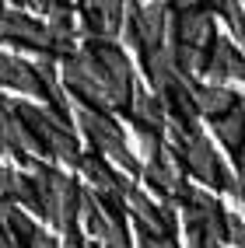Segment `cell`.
Returning a JSON list of instances; mask_svg holds the SVG:
<instances>
[{"label": "cell", "mask_w": 245, "mask_h": 248, "mask_svg": "<svg viewBox=\"0 0 245 248\" xmlns=\"http://www.w3.org/2000/svg\"><path fill=\"white\" fill-rule=\"evenodd\" d=\"M130 112H133V119L144 126V129H165V102H161L158 94H147V91H133L130 94Z\"/></svg>", "instance_id": "7a4b0ae2"}, {"label": "cell", "mask_w": 245, "mask_h": 248, "mask_svg": "<svg viewBox=\"0 0 245 248\" xmlns=\"http://www.w3.org/2000/svg\"><path fill=\"white\" fill-rule=\"evenodd\" d=\"M84 4H91V0H84Z\"/></svg>", "instance_id": "4fadbf2b"}, {"label": "cell", "mask_w": 245, "mask_h": 248, "mask_svg": "<svg viewBox=\"0 0 245 248\" xmlns=\"http://www.w3.org/2000/svg\"><path fill=\"white\" fill-rule=\"evenodd\" d=\"M193 105L196 112H203V115H214V119H221V115H228L238 102H235V94L228 91V88H214V84H203V88H193Z\"/></svg>", "instance_id": "3957f363"}, {"label": "cell", "mask_w": 245, "mask_h": 248, "mask_svg": "<svg viewBox=\"0 0 245 248\" xmlns=\"http://www.w3.org/2000/svg\"><path fill=\"white\" fill-rule=\"evenodd\" d=\"M28 248H56V241L49 238V234H35V238L28 241Z\"/></svg>", "instance_id": "30bf717a"}, {"label": "cell", "mask_w": 245, "mask_h": 248, "mask_svg": "<svg viewBox=\"0 0 245 248\" xmlns=\"http://www.w3.org/2000/svg\"><path fill=\"white\" fill-rule=\"evenodd\" d=\"M18 67H21V60L0 53V80H4V84H14V74H18Z\"/></svg>", "instance_id": "9c48e42d"}, {"label": "cell", "mask_w": 245, "mask_h": 248, "mask_svg": "<svg viewBox=\"0 0 245 248\" xmlns=\"http://www.w3.org/2000/svg\"><path fill=\"white\" fill-rule=\"evenodd\" d=\"M21 4H25V0H21Z\"/></svg>", "instance_id": "5bb4252c"}, {"label": "cell", "mask_w": 245, "mask_h": 248, "mask_svg": "<svg viewBox=\"0 0 245 248\" xmlns=\"http://www.w3.org/2000/svg\"><path fill=\"white\" fill-rule=\"evenodd\" d=\"M91 49H95V56H98V63H102V70L109 74L112 84H116L123 94H133V88H130V60L116 46H105V42H95Z\"/></svg>", "instance_id": "6da1fadb"}, {"label": "cell", "mask_w": 245, "mask_h": 248, "mask_svg": "<svg viewBox=\"0 0 245 248\" xmlns=\"http://www.w3.org/2000/svg\"><path fill=\"white\" fill-rule=\"evenodd\" d=\"M42 143L49 147V154H53V157H56L60 164H81L77 143H74V137L67 133V129H60V126L46 129V133H42Z\"/></svg>", "instance_id": "5b68a950"}, {"label": "cell", "mask_w": 245, "mask_h": 248, "mask_svg": "<svg viewBox=\"0 0 245 248\" xmlns=\"http://www.w3.org/2000/svg\"><path fill=\"white\" fill-rule=\"evenodd\" d=\"M14 151H21V154H28V157H42V151H46V143L32 133V129L18 119V126H14Z\"/></svg>", "instance_id": "ba28073f"}, {"label": "cell", "mask_w": 245, "mask_h": 248, "mask_svg": "<svg viewBox=\"0 0 245 248\" xmlns=\"http://www.w3.org/2000/svg\"><path fill=\"white\" fill-rule=\"evenodd\" d=\"M175 67L182 77H200L207 70V49H196V46H179L175 49Z\"/></svg>", "instance_id": "8992f818"}, {"label": "cell", "mask_w": 245, "mask_h": 248, "mask_svg": "<svg viewBox=\"0 0 245 248\" xmlns=\"http://www.w3.org/2000/svg\"><path fill=\"white\" fill-rule=\"evenodd\" d=\"M11 88H18L21 94H49V88L42 84V77L35 74V67H32V63H21V67H18Z\"/></svg>", "instance_id": "52a82bcc"}, {"label": "cell", "mask_w": 245, "mask_h": 248, "mask_svg": "<svg viewBox=\"0 0 245 248\" xmlns=\"http://www.w3.org/2000/svg\"><path fill=\"white\" fill-rule=\"evenodd\" d=\"M238 164L245 168V143H242V151H238Z\"/></svg>", "instance_id": "8fae6325"}, {"label": "cell", "mask_w": 245, "mask_h": 248, "mask_svg": "<svg viewBox=\"0 0 245 248\" xmlns=\"http://www.w3.org/2000/svg\"><path fill=\"white\" fill-rule=\"evenodd\" d=\"M214 133H217V140L228 147V151H242V143H245V112L235 105L228 115H221L214 123Z\"/></svg>", "instance_id": "277c9868"}, {"label": "cell", "mask_w": 245, "mask_h": 248, "mask_svg": "<svg viewBox=\"0 0 245 248\" xmlns=\"http://www.w3.org/2000/svg\"><path fill=\"white\" fill-rule=\"evenodd\" d=\"M0 4H7V0H0Z\"/></svg>", "instance_id": "7c38bea8"}]
</instances>
